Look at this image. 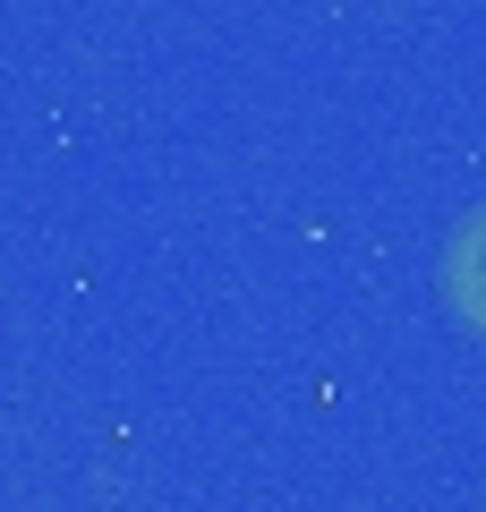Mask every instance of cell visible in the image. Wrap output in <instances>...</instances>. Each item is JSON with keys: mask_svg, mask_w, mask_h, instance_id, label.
Masks as SVG:
<instances>
[{"mask_svg": "<svg viewBox=\"0 0 486 512\" xmlns=\"http://www.w3.org/2000/svg\"><path fill=\"white\" fill-rule=\"evenodd\" d=\"M444 299H452V316L469 333H486V205L461 214L452 239H444Z\"/></svg>", "mask_w": 486, "mask_h": 512, "instance_id": "cell-1", "label": "cell"}]
</instances>
